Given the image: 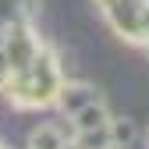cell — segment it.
<instances>
[{"label":"cell","mask_w":149,"mask_h":149,"mask_svg":"<svg viewBox=\"0 0 149 149\" xmlns=\"http://www.w3.org/2000/svg\"><path fill=\"white\" fill-rule=\"evenodd\" d=\"M92 100H103V92L92 82H85V78H64L61 89H57V96H53V110L64 114V117H71V114H78L85 103H92Z\"/></svg>","instance_id":"1"},{"label":"cell","mask_w":149,"mask_h":149,"mask_svg":"<svg viewBox=\"0 0 149 149\" xmlns=\"http://www.w3.org/2000/svg\"><path fill=\"white\" fill-rule=\"evenodd\" d=\"M107 121H110V103L107 100H92V103H85L78 110V114H71V128L74 132H89V128H100Z\"/></svg>","instance_id":"2"}]
</instances>
